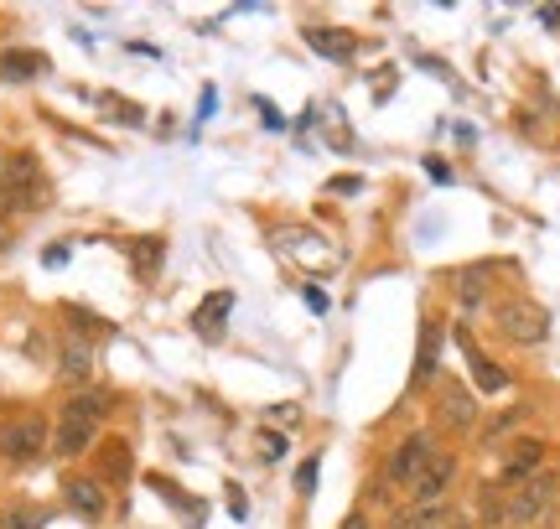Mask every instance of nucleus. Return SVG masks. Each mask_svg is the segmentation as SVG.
<instances>
[{
    "mask_svg": "<svg viewBox=\"0 0 560 529\" xmlns=\"http://www.w3.org/2000/svg\"><path fill=\"white\" fill-rule=\"evenodd\" d=\"M104 395H73L68 405L58 410V431H52V451L58 457H83L94 447V431L104 421Z\"/></svg>",
    "mask_w": 560,
    "mask_h": 529,
    "instance_id": "obj_1",
    "label": "nucleus"
},
{
    "mask_svg": "<svg viewBox=\"0 0 560 529\" xmlns=\"http://www.w3.org/2000/svg\"><path fill=\"white\" fill-rule=\"evenodd\" d=\"M47 203V177H42V162L32 151H16L5 156V172H0V208L11 213H26V208Z\"/></svg>",
    "mask_w": 560,
    "mask_h": 529,
    "instance_id": "obj_2",
    "label": "nucleus"
},
{
    "mask_svg": "<svg viewBox=\"0 0 560 529\" xmlns=\"http://www.w3.org/2000/svg\"><path fill=\"white\" fill-rule=\"evenodd\" d=\"M42 451H47V421L42 415H16L0 426V457L11 468H32Z\"/></svg>",
    "mask_w": 560,
    "mask_h": 529,
    "instance_id": "obj_3",
    "label": "nucleus"
},
{
    "mask_svg": "<svg viewBox=\"0 0 560 529\" xmlns=\"http://www.w3.org/2000/svg\"><path fill=\"white\" fill-rule=\"evenodd\" d=\"M556 509V478L545 472V478H524L520 489L509 493V525H520V529H529V525H540L545 514Z\"/></svg>",
    "mask_w": 560,
    "mask_h": 529,
    "instance_id": "obj_4",
    "label": "nucleus"
},
{
    "mask_svg": "<svg viewBox=\"0 0 560 529\" xmlns=\"http://www.w3.org/2000/svg\"><path fill=\"white\" fill-rule=\"evenodd\" d=\"M431 462H436V442H431V436L420 431V436H410V442H405V447L389 457V478L410 489V483H416V478L431 468Z\"/></svg>",
    "mask_w": 560,
    "mask_h": 529,
    "instance_id": "obj_5",
    "label": "nucleus"
},
{
    "mask_svg": "<svg viewBox=\"0 0 560 529\" xmlns=\"http://www.w3.org/2000/svg\"><path fill=\"white\" fill-rule=\"evenodd\" d=\"M452 478H457V457L436 451V462H431V468L410 483V504H441V498H446V489H452Z\"/></svg>",
    "mask_w": 560,
    "mask_h": 529,
    "instance_id": "obj_6",
    "label": "nucleus"
},
{
    "mask_svg": "<svg viewBox=\"0 0 560 529\" xmlns=\"http://www.w3.org/2000/svg\"><path fill=\"white\" fill-rule=\"evenodd\" d=\"M62 498H68V509L79 514V519H104V509H109V498H104V483H100V478H68Z\"/></svg>",
    "mask_w": 560,
    "mask_h": 529,
    "instance_id": "obj_7",
    "label": "nucleus"
},
{
    "mask_svg": "<svg viewBox=\"0 0 560 529\" xmlns=\"http://www.w3.org/2000/svg\"><path fill=\"white\" fill-rule=\"evenodd\" d=\"M499 317H503V332H509L514 343H540V338H545V311H540V306L514 302V306H503Z\"/></svg>",
    "mask_w": 560,
    "mask_h": 529,
    "instance_id": "obj_8",
    "label": "nucleus"
},
{
    "mask_svg": "<svg viewBox=\"0 0 560 529\" xmlns=\"http://www.w3.org/2000/svg\"><path fill=\"white\" fill-rule=\"evenodd\" d=\"M306 47L322 52V58H353L359 52V37L353 32H342V26H306Z\"/></svg>",
    "mask_w": 560,
    "mask_h": 529,
    "instance_id": "obj_9",
    "label": "nucleus"
},
{
    "mask_svg": "<svg viewBox=\"0 0 560 529\" xmlns=\"http://www.w3.org/2000/svg\"><path fill=\"white\" fill-rule=\"evenodd\" d=\"M545 462V442H514V451H509V462H503V478L509 483H524V478H535V468Z\"/></svg>",
    "mask_w": 560,
    "mask_h": 529,
    "instance_id": "obj_10",
    "label": "nucleus"
},
{
    "mask_svg": "<svg viewBox=\"0 0 560 529\" xmlns=\"http://www.w3.org/2000/svg\"><path fill=\"white\" fill-rule=\"evenodd\" d=\"M229 311H234V291H213V296H208V302L192 311V327H198L202 338H219V332H223V317H229Z\"/></svg>",
    "mask_w": 560,
    "mask_h": 529,
    "instance_id": "obj_11",
    "label": "nucleus"
},
{
    "mask_svg": "<svg viewBox=\"0 0 560 529\" xmlns=\"http://www.w3.org/2000/svg\"><path fill=\"white\" fill-rule=\"evenodd\" d=\"M395 529H446V498L441 504H405L389 519Z\"/></svg>",
    "mask_w": 560,
    "mask_h": 529,
    "instance_id": "obj_12",
    "label": "nucleus"
},
{
    "mask_svg": "<svg viewBox=\"0 0 560 529\" xmlns=\"http://www.w3.org/2000/svg\"><path fill=\"white\" fill-rule=\"evenodd\" d=\"M0 73H5V79H16V83H26V79H37V73H47V58H42V52H5V58H0Z\"/></svg>",
    "mask_w": 560,
    "mask_h": 529,
    "instance_id": "obj_13",
    "label": "nucleus"
},
{
    "mask_svg": "<svg viewBox=\"0 0 560 529\" xmlns=\"http://www.w3.org/2000/svg\"><path fill=\"white\" fill-rule=\"evenodd\" d=\"M441 395H446V426H457V431L472 426V415H478V405H472V395H467L462 385H446Z\"/></svg>",
    "mask_w": 560,
    "mask_h": 529,
    "instance_id": "obj_14",
    "label": "nucleus"
},
{
    "mask_svg": "<svg viewBox=\"0 0 560 529\" xmlns=\"http://www.w3.org/2000/svg\"><path fill=\"white\" fill-rule=\"evenodd\" d=\"M100 472L104 478H130V447H125V442H104Z\"/></svg>",
    "mask_w": 560,
    "mask_h": 529,
    "instance_id": "obj_15",
    "label": "nucleus"
},
{
    "mask_svg": "<svg viewBox=\"0 0 560 529\" xmlns=\"http://www.w3.org/2000/svg\"><path fill=\"white\" fill-rule=\"evenodd\" d=\"M89 374V348H68V358H62V379H83Z\"/></svg>",
    "mask_w": 560,
    "mask_h": 529,
    "instance_id": "obj_16",
    "label": "nucleus"
},
{
    "mask_svg": "<svg viewBox=\"0 0 560 529\" xmlns=\"http://www.w3.org/2000/svg\"><path fill=\"white\" fill-rule=\"evenodd\" d=\"M37 525H42V514H32V509H11L0 519V529H37Z\"/></svg>",
    "mask_w": 560,
    "mask_h": 529,
    "instance_id": "obj_17",
    "label": "nucleus"
},
{
    "mask_svg": "<svg viewBox=\"0 0 560 529\" xmlns=\"http://www.w3.org/2000/svg\"><path fill=\"white\" fill-rule=\"evenodd\" d=\"M260 451H265V462H280L285 457V436H260Z\"/></svg>",
    "mask_w": 560,
    "mask_h": 529,
    "instance_id": "obj_18",
    "label": "nucleus"
},
{
    "mask_svg": "<svg viewBox=\"0 0 560 529\" xmlns=\"http://www.w3.org/2000/svg\"><path fill=\"white\" fill-rule=\"evenodd\" d=\"M312 483H317V457H312V462H301V472H296V489L301 493H312Z\"/></svg>",
    "mask_w": 560,
    "mask_h": 529,
    "instance_id": "obj_19",
    "label": "nucleus"
},
{
    "mask_svg": "<svg viewBox=\"0 0 560 529\" xmlns=\"http://www.w3.org/2000/svg\"><path fill=\"white\" fill-rule=\"evenodd\" d=\"M342 529H369V519H363V514H353V519H348Z\"/></svg>",
    "mask_w": 560,
    "mask_h": 529,
    "instance_id": "obj_20",
    "label": "nucleus"
},
{
    "mask_svg": "<svg viewBox=\"0 0 560 529\" xmlns=\"http://www.w3.org/2000/svg\"><path fill=\"white\" fill-rule=\"evenodd\" d=\"M0 172H5V156H0Z\"/></svg>",
    "mask_w": 560,
    "mask_h": 529,
    "instance_id": "obj_21",
    "label": "nucleus"
}]
</instances>
